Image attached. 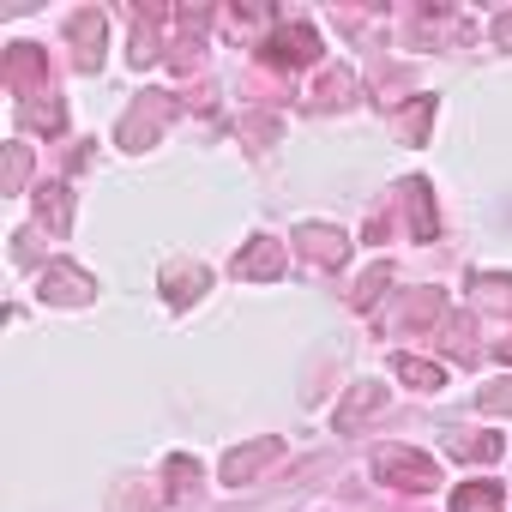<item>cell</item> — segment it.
<instances>
[{"instance_id": "6da1fadb", "label": "cell", "mask_w": 512, "mask_h": 512, "mask_svg": "<svg viewBox=\"0 0 512 512\" xmlns=\"http://www.w3.org/2000/svg\"><path fill=\"white\" fill-rule=\"evenodd\" d=\"M374 476L386 488H398V494H428L440 482V464L428 452H410V446H380L374 452Z\"/></svg>"}, {"instance_id": "7a4b0ae2", "label": "cell", "mask_w": 512, "mask_h": 512, "mask_svg": "<svg viewBox=\"0 0 512 512\" xmlns=\"http://www.w3.org/2000/svg\"><path fill=\"white\" fill-rule=\"evenodd\" d=\"M169 121H175V97H169V91H145V97L121 115V145H127V151H145V145L163 139Z\"/></svg>"}, {"instance_id": "3957f363", "label": "cell", "mask_w": 512, "mask_h": 512, "mask_svg": "<svg viewBox=\"0 0 512 512\" xmlns=\"http://www.w3.org/2000/svg\"><path fill=\"white\" fill-rule=\"evenodd\" d=\"M260 55H266V67H278V73H302V67L320 61V31L302 25V19H296V25H278Z\"/></svg>"}, {"instance_id": "277c9868", "label": "cell", "mask_w": 512, "mask_h": 512, "mask_svg": "<svg viewBox=\"0 0 512 512\" xmlns=\"http://www.w3.org/2000/svg\"><path fill=\"white\" fill-rule=\"evenodd\" d=\"M229 272L241 278V284H272V278H284L290 272V241H278V235H253L235 260H229Z\"/></svg>"}, {"instance_id": "5b68a950", "label": "cell", "mask_w": 512, "mask_h": 512, "mask_svg": "<svg viewBox=\"0 0 512 512\" xmlns=\"http://www.w3.org/2000/svg\"><path fill=\"white\" fill-rule=\"evenodd\" d=\"M0 85H7L19 103H25V97H43V91H55V85H49V55H43V49H31V43H13V49H7V61H0Z\"/></svg>"}, {"instance_id": "8992f818", "label": "cell", "mask_w": 512, "mask_h": 512, "mask_svg": "<svg viewBox=\"0 0 512 512\" xmlns=\"http://www.w3.org/2000/svg\"><path fill=\"white\" fill-rule=\"evenodd\" d=\"M290 247L302 253V260H314V266H326V272H338V266L350 260V235H344L338 223H302Z\"/></svg>"}, {"instance_id": "52a82bcc", "label": "cell", "mask_w": 512, "mask_h": 512, "mask_svg": "<svg viewBox=\"0 0 512 512\" xmlns=\"http://www.w3.org/2000/svg\"><path fill=\"white\" fill-rule=\"evenodd\" d=\"M284 458V440L278 434H260V440H247V446H229L223 452V482L229 488H241V482H253L266 464H278Z\"/></svg>"}, {"instance_id": "ba28073f", "label": "cell", "mask_w": 512, "mask_h": 512, "mask_svg": "<svg viewBox=\"0 0 512 512\" xmlns=\"http://www.w3.org/2000/svg\"><path fill=\"white\" fill-rule=\"evenodd\" d=\"M67 43H73V67H79V73H97V67H103V43H109L103 13H97V7H79V13L67 19Z\"/></svg>"}, {"instance_id": "9c48e42d", "label": "cell", "mask_w": 512, "mask_h": 512, "mask_svg": "<svg viewBox=\"0 0 512 512\" xmlns=\"http://www.w3.org/2000/svg\"><path fill=\"white\" fill-rule=\"evenodd\" d=\"M91 296H97V278H91L85 266H73V260H49V266H43V302L79 308V302H91Z\"/></svg>"}, {"instance_id": "30bf717a", "label": "cell", "mask_w": 512, "mask_h": 512, "mask_svg": "<svg viewBox=\"0 0 512 512\" xmlns=\"http://www.w3.org/2000/svg\"><path fill=\"white\" fill-rule=\"evenodd\" d=\"M398 205H404V217H410V241H434V235H440V211H434V187H428L422 175H410V181H398Z\"/></svg>"}, {"instance_id": "8fae6325", "label": "cell", "mask_w": 512, "mask_h": 512, "mask_svg": "<svg viewBox=\"0 0 512 512\" xmlns=\"http://www.w3.org/2000/svg\"><path fill=\"white\" fill-rule=\"evenodd\" d=\"M386 410V386H374V380H362V386H350L344 398H338V410H332V428L338 434H356L362 422H374Z\"/></svg>"}, {"instance_id": "7c38bea8", "label": "cell", "mask_w": 512, "mask_h": 512, "mask_svg": "<svg viewBox=\"0 0 512 512\" xmlns=\"http://www.w3.org/2000/svg\"><path fill=\"white\" fill-rule=\"evenodd\" d=\"M446 320H452L446 290H410L404 308H398V326H404V332H434V326H446Z\"/></svg>"}, {"instance_id": "4fadbf2b", "label": "cell", "mask_w": 512, "mask_h": 512, "mask_svg": "<svg viewBox=\"0 0 512 512\" xmlns=\"http://www.w3.org/2000/svg\"><path fill=\"white\" fill-rule=\"evenodd\" d=\"M205 290H211V272H205L199 260H193V266L181 260V266L163 272V296H169V308H187V302H199Z\"/></svg>"}, {"instance_id": "5bb4252c", "label": "cell", "mask_w": 512, "mask_h": 512, "mask_svg": "<svg viewBox=\"0 0 512 512\" xmlns=\"http://www.w3.org/2000/svg\"><path fill=\"white\" fill-rule=\"evenodd\" d=\"M19 127H31V133H61V127H67V109H61V97H55V91H43V97H25V103H19Z\"/></svg>"}, {"instance_id": "9a60e30c", "label": "cell", "mask_w": 512, "mask_h": 512, "mask_svg": "<svg viewBox=\"0 0 512 512\" xmlns=\"http://www.w3.org/2000/svg\"><path fill=\"white\" fill-rule=\"evenodd\" d=\"M452 512H506V494H500V482H458Z\"/></svg>"}, {"instance_id": "2e32d148", "label": "cell", "mask_w": 512, "mask_h": 512, "mask_svg": "<svg viewBox=\"0 0 512 512\" xmlns=\"http://www.w3.org/2000/svg\"><path fill=\"white\" fill-rule=\"evenodd\" d=\"M392 374H398L404 386H416V392H440V386H446V368H440V362H428V356H398V362H392Z\"/></svg>"}, {"instance_id": "e0dca14e", "label": "cell", "mask_w": 512, "mask_h": 512, "mask_svg": "<svg viewBox=\"0 0 512 512\" xmlns=\"http://www.w3.org/2000/svg\"><path fill=\"white\" fill-rule=\"evenodd\" d=\"M37 211H43V223H49L55 235H67V223H73V199H67L61 181H43V187H37Z\"/></svg>"}, {"instance_id": "ac0fdd59", "label": "cell", "mask_w": 512, "mask_h": 512, "mask_svg": "<svg viewBox=\"0 0 512 512\" xmlns=\"http://www.w3.org/2000/svg\"><path fill=\"white\" fill-rule=\"evenodd\" d=\"M500 452H506L500 434H458L452 440V458H464V464H500Z\"/></svg>"}, {"instance_id": "d6986e66", "label": "cell", "mask_w": 512, "mask_h": 512, "mask_svg": "<svg viewBox=\"0 0 512 512\" xmlns=\"http://www.w3.org/2000/svg\"><path fill=\"white\" fill-rule=\"evenodd\" d=\"M314 103H320V109H344V103H356V73H350V67L326 73V79L314 85Z\"/></svg>"}, {"instance_id": "ffe728a7", "label": "cell", "mask_w": 512, "mask_h": 512, "mask_svg": "<svg viewBox=\"0 0 512 512\" xmlns=\"http://www.w3.org/2000/svg\"><path fill=\"white\" fill-rule=\"evenodd\" d=\"M386 290H392V266L380 260V266H368V272L356 278V290H350V308H362V314H368V308H374Z\"/></svg>"}, {"instance_id": "44dd1931", "label": "cell", "mask_w": 512, "mask_h": 512, "mask_svg": "<svg viewBox=\"0 0 512 512\" xmlns=\"http://www.w3.org/2000/svg\"><path fill=\"white\" fill-rule=\"evenodd\" d=\"M163 476H169V500L181 506L193 488H199V458H187V452H175L169 464H163Z\"/></svg>"}, {"instance_id": "7402d4cb", "label": "cell", "mask_w": 512, "mask_h": 512, "mask_svg": "<svg viewBox=\"0 0 512 512\" xmlns=\"http://www.w3.org/2000/svg\"><path fill=\"white\" fill-rule=\"evenodd\" d=\"M31 181V145H7V175H0V193H25Z\"/></svg>"}, {"instance_id": "603a6c76", "label": "cell", "mask_w": 512, "mask_h": 512, "mask_svg": "<svg viewBox=\"0 0 512 512\" xmlns=\"http://www.w3.org/2000/svg\"><path fill=\"white\" fill-rule=\"evenodd\" d=\"M428 121H434V97H416V103H410V109L398 115V127H404V145H422Z\"/></svg>"}, {"instance_id": "cb8c5ba5", "label": "cell", "mask_w": 512, "mask_h": 512, "mask_svg": "<svg viewBox=\"0 0 512 512\" xmlns=\"http://www.w3.org/2000/svg\"><path fill=\"white\" fill-rule=\"evenodd\" d=\"M476 404H482V416H512V374H506V380H494V386H482V392H476Z\"/></svg>"}, {"instance_id": "d4e9b609", "label": "cell", "mask_w": 512, "mask_h": 512, "mask_svg": "<svg viewBox=\"0 0 512 512\" xmlns=\"http://www.w3.org/2000/svg\"><path fill=\"white\" fill-rule=\"evenodd\" d=\"M446 350L464 362V356H476V344H470V314H452L446 320Z\"/></svg>"}, {"instance_id": "484cf974", "label": "cell", "mask_w": 512, "mask_h": 512, "mask_svg": "<svg viewBox=\"0 0 512 512\" xmlns=\"http://www.w3.org/2000/svg\"><path fill=\"white\" fill-rule=\"evenodd\" d=\"M199 61H205V43H199V37H181V43L169 49V67H181V73H193Z\"/></svg>"}, {"instance_id": "4316f807", "label": "cell", "mask_w": 512, "mask_h": 512, "mask_svg": "<svg viewBox=\"0 0 512 512\" xmlns=\"http://www.w3.org/2000/svg\"><path fill=\"white\" fill-rule=\"evenodd\" d=\"M488 37H494V49H512V13H500V19H494V31H488Z\"/></svg>"}, {"instance_id": "83f0119b", "label": "cell", "mask_w": 512, "mask_h": 512, "mask_svg": "<svg viewBox=\"0 0 512 512\" xmlns=\"http://www.w3.org/2000/svg\"><path fill=\"white\" fill-rule=\"evenodd\" d=\"M494 356H500V362H512V338H500V344H494Z\"/></svg>"}]
</instances>
